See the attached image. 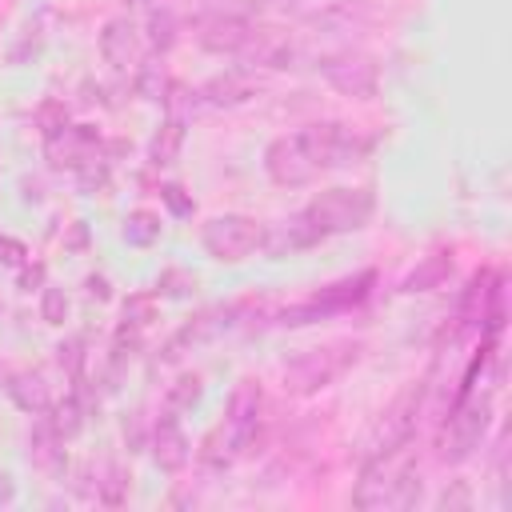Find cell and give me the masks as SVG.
Masks as SVG:
<instances>
[{"instance_id": "obj_26", "label": "cell", "mask_w": 512, "mask_h": 512, "mask_svg": "<svg viewBox=\"0 0 512 512\" xmlns=\"http://www.w3.org/2000/svg\"><path fill=\"white\" fill-rule=\"evenodd\" d=\"M156 312H160V296H156V288L132 292V296L120 304V320L132 324V328H148V324L156 320Z\"/></svg>"}, {"instance_id": "obj_41", "label": "cell", "mask_w": 512, "mask_h": 512, "mask_svg": "<svg viewBox=\"0 0 512 512\" xmlns=\"http://www.w3.org/2000/svg\"><path fill=\"white\" fill-rule=\"evenodd\" d=\"M4 384H8V368H0V388H4Z\"/></svg>"}, {"instance_id": "obj_34", "label": "cell", "mask_w": 512, "mask_h": 512, "mask_svg": "<svg viewBox=\"0 0 512 512\" xmlns=\"http://www.w3.org/2000/svg\"><path fill=\"white\" fill-rule=\"evenodd\" d=\"M472 508V492L464 480H452L440 496H436V512H468Z\"/></svg>"}, {"instance_id": "obj_3", "label": "cell", "mask_w": 512, "mask_h": 512, "mask_svg": "<svg viewBox=\"0 0 512 512\" xmlns=\"http://www.w3.org/2000/svg\"><path fill=\"white\" fill-rule=\"evenodd\" d=\"M364 356L360 340H328L320 348H304L300 356H292L284 364V388L292 396H316L324 388H332L344 372H352Z\"/></svg>"}, {"instance_id": "obj_14", "label": "cell", "mask_w": 512, "mask_h": 512, "mask_svg": "<svg viewBox=\"0 0 512 512\" xmlns=\"http://www.w3.org/2000/svg\"><path fill=\"white\" fill-rule=\"evenodd\" d=\"M256 92H260V80H256L248 68H228V72L212 76L196 96H200L204 104H212V108H240V104H248Z\"/></svg>"}, {"instance_id": "obj_25", "label": "cell", "mask_w": 512, "mask_h": 512, "mask_svg": "<svg viewBox=\"0 0 512 512\" xmlns=\"http://www.w3.org/2000/svg\"><path fill=\"white\" fill-rule=\"evenodd\" d=\"M128 492H132V476L124 472V468H108L100 480H96V504H104V508H124L128 504Z\"/></svg>"}, {"instance_id": "obj_2", "label": "cell", "mask_w": 512, "mask_h": 512, "mask_svg": "<svg viewBox=\"0 0 512 512\" xmlns=\"http://www.w3.org/2000/svg\"><path fill=\"white\" fill-rule=\"evenodd\" d=\"M420 496H424V480H420V468L408 460V448L372 452L352 488L356 508H416Z\"/></svg>"}, {"instance_id": "obj_37", "label": "cell", "mask_w": 512, "mask_h": 512, "mask_svg": "<svg viewBox=\"0 0 512 512\" xmlns=\"http://www.w3.org/2000/svg\"><path fill=\"white\" fill-rule=\"evenodd\" d=\"M24 260H28V248L20 240H12V236H0V264L4 268H20Z\"/></svg>"}, {"instance_id": "obj_36", "label": "cell", "mask_w": 512, "mask_h": 512, "mask_svg": "<svg viewBox=\"0 0 512 512\" xmlns=\"http://www.w3.org/2000/svg\"><path fill=\"white\" fill-rule=\"evenodd\" d=\"M16 284H20V292H40L48 284V268L40 260H24L16 268Z\"/></svg>"}, {"instance_id": "obj_27", "label": "cell", "mask_w": 512, "mask_h": 512, "mask_svg": "<svg viewBox=\"0 0 512 512\" xmlns=\"http://www.w3.org/2000/svg\"><path fill=\"white\" fill-rule=\"evenodd\" d=\"M144 328H132V324H116V332H112V356H108V368L112 372H120L128 360H136L140 356V348H144V336H140Z\"/></svg>"}, {"instance_id": "obj_16", "label": "cell", "mask_w": 512, "mask_h": 512, "mask_svg": "<svg viewBox=\"0 0 512 512\" xmlns=\"http://www.w3.org/2000/svg\"><path fill=\"white\" fill-rule=\"evenodd\" d=\"M64 436L52 428V420H48V412H40L36 420H32V432H28V452H32V460L40 464V468H48V472H64Z\"/></svg>"}, {"instance_id": "obj_10", "label": "cell", "mask_w": 512, "mask_h": 512, "mask_svg": "<svg viewBox=\"0 0 512 512\" xmlns=\"http://www.w3.org/2000/svg\"><path fill=\"white\" fill-rule=\"evenodd\" d=\"M264 172L280 188H304V184H312L320 176V168H316V160H312V152H308L300 132H284L264 148Z\"/></svg>"}, {"instance_id": "obj_40", "label": "cell", "mask_w": 512, "mask_h": 512, "mask_svg": "<svg viewBox=\"0 0 512 512\" xmlns=\"http://www.w3.org/2000/svg\"><path fill=\"white\" fill-rule=\"evenodd\" d=\"M12 496H16V484H12L8 476H0V504H8Z\"/></svg>"}, {"instance_id": "obj_39", "label": "cell", "mask_w": 512, "mask_h": 512, "mask_svg": "<svg viewBox=\"0 0 512 512\" xmlns=\"http://www.w3.org/2000/svg\"><path fill=\"white\" fill-rule=\"evenodd\" d=\"M84 240H88V232H84V224H72V236L64 240L68 248H84Z\"/></svg>"}, {"instance_id": "obj_11", "label": "cell", "mask_w": 512, "mask_h": 512, "mask_svg": "<svg viewBox=\"0 0 512 512\" xmlns=\"http://www.w3.org/2000/svg\"><path fill=\"white\" fill-rule=\"evenodd\" d=\"M148 452H152V464L160 472H180L188 460H192V444L184 436V424L176 412H160L152 420V432H148Z\"/></svg>"}, {"instance_id": "obj_8", "label": "cell", "mask_w": 512, "mask_h": 512, "mask_svg": "<svg viewBox=\"0 0 512 512\" xmlns=\"http://www.w3.org/2000/svg\"><path fill=\"white\" fill-rule=\"evenodd\" d=\"M224 428L240 456H252L264 444V388L260 380H240L224 408Z\"/></svg>"}, {"instance_id": "obj_32", "label": "cell", "mask_w": 512, "mask_h": 512, "mask_svg": "<svg viewBox=\"0 0 512 512\" xmlns=\"http://www.w3.org/2000/svg\"><path fill=\"white\" fill-rule=\"evenodd\" d=\"M160 204H164L168 216H176V220H188V216L196 212V204H192V196L184 192V184H160Z\"/></svg>"}, {"instance_id": "obj_5", "label": "cell", "mask_w": 512, "mask_h": 512, "mask_svg": "<svg viewBox=\"0 0 512 512\" xmlns=\"http://www.w3.org/2000/svg\"><path fill=\"white\" fill-rule=\"evenodd\" d=\"M200 244L212 260L220 264H240L248 256H256L264 244H268V228L244 212H224V216H212L204 228H200Z\"/></svg>"}, {"instance_id": "obj_23", "label": "cell", "mask_w": 512, "mask_h": 512, "mask_svg": "<svg viewBox=\"0 0 512 512\" xmlns=\"http://www.w3.org/2000/svg\"><path fill=\"white\" fill-rule=\"evenodd\" d=\"M200 396H204V380L196 376V372H180L168 388H164V412H192L196 404H200Z\"/></svg>"}, {"instance_id": "obj_1", "label": "cell", "mask_w": 512, "mask_h": 512, "mask_svg": "<svg viewBox=\"0 0 512 512\" xmlns=\"http://www.w3.org/2000/svg\"><path fill=\"white\" fill-rule=\"evenodd\" d=\"M376 212V196L372 188H328L320 192L308 208H300L292 220H284V228L272 236L268 232V252L272 256H288V252H304L316 248L328 236L340 232H360Z\"/></svg>"}, {"instance_id": "obj_28", "label": "cell", "mask_w": 512, "mask_h": 512, "mask_svg": "<svg viewBox=\"0 0 512 512\" xmlns=\"http://www.w3.org/2000/svg\"><path fill=\"white\" fill-rule=\"evenodd\" d=\"M88 340L84 336H68V340H60L56 344V364H60V372L68 376V380H76V376H84V368H88Z\"/></svg>"}, {"instance_id": "obj_12", "label": "cell", "mask_w": 512, "mask_h": 512, "mask_svg": "<svg viewBox=\"0 0 512 512\" xmlns=\"http://www.w3.org/2000/svg\"><path fill=\"white\" fill-rule=\"evenodd\" d=\"M100 56L112 72L140 68V28L132 24V16H112L100 28Z\"/></svg>"}, {"instance_id": "obj_9", "label": "cell", "mask_w": 512, "mask_h": 512, "mask_svg": "<svg viewBox=\"0 0 512 512\" xmlns=\"http://www.w3.org/2000/svg\"><path fill=\"white\" fill-rule=\"evenodd\" d=\"M192 32H196V44L204 52H212V56H240V60H244V52L256 40L252 16H232V12H196Z\"/></svg>"}, {"instance_id": "obj_18", "label": "cell", "mask_w": 512, "mask_h": 512, "mask_svg": "<svg viewBox=\"0 0 512 512\" xmlns=\"http://www.w3.org/2000/svg\"><path fill=\"white\" fill-rule=\"evenodd\" d=\"M4 392L12 396V404L28 416H40L52 408V396H48V384L36 376V372H8V384Z\"/></svg>"}, {"instance_id": "obj_15", "label": "cell", "mask_w": 512, "mask_h": 512, "mask_svg": "<svg viewBox=\"0 0 512 512\" xmlns=\"http://www.w3.org/2000/svg\"><path fill=\"white\" fill-rule=\"evenodd\" d=\"M372 288H376V272L372 268H364V272H356V276H344V280H336V284H324L316 296H308L324 316H332V312H348V308H356V304H364L368 296H372Z\"/></svg>"}, {"instance_id": "obj_29", "label": "cell", "mask_w": 512, "mask_h": 512, "mask_svg": "<svg viewBox=\"0 0 512 512\" xmlns=\"http://www.w3.org/2000/svg\"><path fill=\"white\" fill-rule=\"evenodd\" d=\"M192 288H196V276L184 272V268H164L156 276V296L160 300H184V296H192Z\"/></svg>"}, {"instance_id": "obj_30", "label": "cell", "mask_w": 512, "mask_h": 512, "mask_svg": "<svg viewBox=\"0 0 512 512\" xmlns=\"http://www.w3.org/2000/svg\"><path fill=\"white\" fill-rule=\"evenodd\" d=\"M36 128H40V136L44 140H52V136H60L64 128H68V108H64V100H44L40 108H36Z\"/></svg>"}, {"instance_id": "obj_35", "label": "cell", "mask_w": 512, "mask_h": 512, "mask_svg": "<svg viewBox=\"0 0 512 512\" xmlns=\"http://www.w3.org/2000/svg\"><path fill=\"white\" fill-rule=\"evenodd\" d=\"M148 432H152V424H148L140 412H132V416L124 420V448H128V452H144V448H148Z\"/></svg>"}, {"instance_id": "obj_7", "label": "cell", "mask_w": 512, "mask_h": 512, "mask_svg": "<svg viewBox=\"0 0 512 512\" xmlns=\"http://www.w3.org/2000/svg\"><path fill=\"white\" fill-rule=\"evenodd\" d=\"M316 72L324 76L328 88H336L348 100H372L380 88V68L372 64V56L340 48V52H324L316 60Z\"/></svg>"}, {"instance_id": "obj_6", "label": "cell", "mask_w": 512, "mask_h": 512, "mask_svg": "<svg viewBox=\"0 0 512 512\" xmlns=\"http://www.w3.org/2000/svg\"><path fill=\"white\" fill-rule=\"evenodd\" d=\"M312 160L320 172H336V168H352L372 152V140L364 132H356L344 120H316L308 128H300Z\"/></svg>"}, {"instance_id": "obj_20", "label": "cell", "mask_w": 512, "mask_h": 512, "mask_svg": "<svg viewBox=\"0 0 512 512\" xmlns=\"http://www.w3.org/2000/svg\"><path fill=\"white\" fill-rule=\"evenodd\" d=\"M176 12L172 8H164V4H156V8H148V20H144V40H148V48L152 52H168L172 44H176Z\"/></svg>"}, {"instance_id": "obj_4", "label": "cell", "mask_w": 512, "mask_h": 512, "mask_svg": "<svg viewBox=\"0 0 512 512\" xmlns=\"http://www.w3.org/2000/svg\"><path fill=\"white\" fill-rule=\"evenodd\" d=\"M492 428V396H460L452 400L448 416H444V428H440V440H436V456L444 464H464L468 456H476V448L484 444Z\"/></svg>"}, {"instance_id": "obj_24", "label": "cell", "mask_w": 512, "mask_h": 512, "mask_svg": "<svg viewBox=\"0 0 512 512\" xmlns=\"http://www.w3.org/2000/svg\"><path fill=\"white\" fill-rule=\"evenodd\" d=\"M48 420H52V428H56L64 440H72V436L84 428V420H88V408L80 404V396H76V392H68L64 400H56V404L48 408Z\"/></svg>"}, {"instance_id": "obj_31", "label": "cell", "mask_w": 512, "mask_h": 512, "mask_svg": "<svg viewBox=\"0 0 512 512\" xmlns=\"http://www.w3.org/2000/svg\"><path fill=\"white\" fill-rule=\"evenodd\" d=\"M68 312H72V304H68L64 288L44 284V288H40V320H44V324H52V328H60V324L68 320Z\"/></svg>"}, {"instance_id": "obj_19", "label": "cell", "mask_w": 512, "mask_h": 512, "mask_svg": "<svg viewBox=\"0 0 512 512\" xmlns=\"http://www.w3.org/2000/svg\"><path fill=\"white\" fill-rule=\"evenodd\" d=\"M200 464L208 468V472H228L236 460H240V452H236V444H232V436H228V428L220 424V428H212L208 436H204V444H200Z\"/></svg>"}, {"instance_id": "obj_13", "label": "cell", "mask_w": 512, "mask_h": 512, "mask_svg": "<svg viewBox=\"0 0 512 512\" xmlns=\"http://www.w3.org/2000/svg\"><path fill=\"white\" fill-rule=\"evenodd\" d=\"M372 20H376V8L368 0H332L320 12H312L308 24L320 36H352V32H364Z\"/></svg>"}, {"instance_id": "obj_22", "label": "cell", "mask_w": 512, "mask_h": 512, "mask_svg": "<svg viewBox=\"0 0 512 512\" xmlns=\"http://www.w3.org/2000/svg\"><path fill=\"white\" fill-rule=\"evenodd\" d=\"M160 232H164V224H160V212H152V208H132L124 216V240L132 248H152L160 240Z\"/></svg>"}, {"instance_id": "obj_17", "label": "cell", "mask_w": 512, "mask_h": 512, "mask_svg": "<svg viewBox=\"0 0 512 512\" xmlns=\"http://www.w3.org/2000/svg\"><path fill=\"white\" fill-rule=\"evenodd\" d=\"M452 268H456L452 248H436L432 256H424V260L404 276L400 292H436V288H444V284H448Z\"/></svg>"}, {"instance_id": "obj_21", "label": "cell", "mask_w": 512, "mask_h": 512, "mask_svg": "<svg viewBox=\"0 0 512 512\" xmlns=\"http://www.w3.org/2000/svg\"><path fill=\"white\" fill-rule=\"evenodd\" d=\"M180 144H184V120H180V116H168V120L160 124V132L152 136V148H148L152 168H168V164L176 160Z\"/></svg>"}, {"instance_id": "obj_38", "label": "cell", "mask_w": 512, "mask_h": 512, "mask_svg": "<svg viewBox=\"0 0 512 512\" xmlns=\"http://www.w3.org/2000/svg\"><path fill=\"white\" fill-rule=\"evenodd\" d=\"M84 288H88V296H92V300H100V304H104V300H112V280H108V276H96V272H92V276L84 280Z\"/></svg>"}, {"instance_id": "obj_33", "label": "cell", "mask_w": 512, "mask_h": 512, "mask_svg": "<svg viewBox=\"0 0 512 512\" xmlns=\"http://www.w3.org/2000/svg\"><path fill=\"white\" fill-rule=\"evenodd\" d=\"M76 180H80L84 192H104L108 188V156H96V160L80 164L76 168Z\"/></svg>"}]
</instances>
